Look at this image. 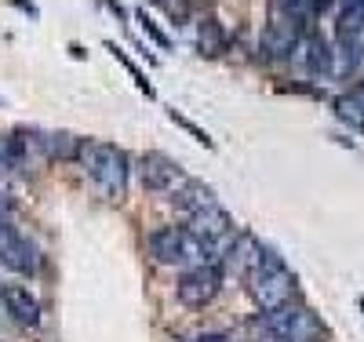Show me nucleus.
<instances>
[{"label":"nucleus","instance_id":"obj_1","mask_svg":"<svg viewBox=\"0 0 364 342\" xmlns=\"http://www.w3.org/2000/svg\"><path fill=\"white\" fill-rule=\"evenodd\" d=\"M248 281V295L255 299V306L262 309H281V306H288L291 302V295H295V277L288 273V266H284V259L273 252V247H266L262 252V262L245 277Z\"/></svg>","mask_w":364,"mask_h":342},{"label":"nucleus","instance_id":"obj_2","mask_svg":"<svg viewBox=\"0 0 364 342\" xmlns=\"http://www.w3.org/2000/svg\"><path fill=\"white\" fill-rule=\"evenodd\" d=\"M80 164L84 171L91 175V182L102 190V197L109 201H120L128 190V153L117 149L109 142H84V153H80Z\"/></svg>","mask_w":364,"mask_h":342},{"label":"nucleus","instance_id":"obj_3","mask_svg":"<svg viewBox=\"0 0 364 342\" xmlns=\"http://www.w3.org/2000/svg\"><path fill=\"white\" fill-rule=\"evenodd\" d=\"M255 331H262L273 342H317L321 338V321L314 309L306 306H281V309H266L255 321Z\"/></svg>","mask_w":364,"mask_h":342},{"label":"nucleus","instance_id":"obj_4","mask_svg":"<svg viewBox=\"0 0 364 342\" xmlns=\"http://www.w3.org/2000/svg\"><path fill=\"white\" fill-rule=\"evenodd\" d=\"M146 247L161 266H200L204 262V240L186 230V226H157L154 233L146 237Z\"/></svg>","mask_w":364,"mask_h":342},{"label":"nucleus","instance_id":"obj_5","mask_svg":"<svg viewBox=\"0 0 364 342\" xmlns=\"http://www.w3.org/2000/svg\"><path fill=\"white\" fill-rule=\"evenodd\" d=\"M219 288H223V266H215V262H200V266L182 269L178 284H175L178 302H186L193 309L197 306H208L211 299L219 295Z\"/></svg>","mask_w":364,"mask_h":342},{"label":"nucleus","instance_id":"obj_6","mask_svg":"<svg viewBox=\"0 0 364 342\" xmlns=\"http://www.w3.org/2000/svg\"><path fill=\"white\" fill-rule=\"evenodd\" d=\"M0 262H4L8 269H15V273L33 277L41 269V252H37V244L26 240L11 223H4L0 226Z\"/></svg>","mask_w":364,"mask_h":342},{"label":"nucleus","instance_id":"obj_7","mask_svg":"<svg viewBox=\"0 0 364 342\" xmlns=\"http://www.w3.org/2000/svg\"><path fill=\"white\" fill-rule=\"evenodd\" d=\"M139 168H142V186L154 190V193H171L175 197L182 186L190 182L186 175H182V168L171 157H164V153H142Z\"/></svg>","mask_w":364,"mask_h":342},{"label":"nucleus","instance_id":"obj_8","mask_svg":"<svg viewBox=\"0 0 364 342\" xmlns=\"http://www.w3.org/2000/svg\"><path fill=\"white\" fill-rule=\"evenodd\" d=\"M302 26L299 22H288V18H273L266 29H262V37H259V55L266 58H288V55H299L302 48Z\"/></svg>","mask_w":364,"mask_h":342},{"label":"nucleus","instance_id":"obj_9","mask_svg":"<svg viewBox=\"0 0 364 342\" xmlns=\"http://www.w3.org/2000/svg\"><path fill=\"white\" fill-rule=\"evenodd\" d=\"M299 58H302V66H306L314 77L336 73V48H331V41L321 37V33H306V37H302Z\"/></svg>","mask_w":364,"mask_h":342},{"label":"nucleus","instance_id":"obj_10","mask_svg":"<svg viewBox=\"0 0 364 342\" xmlns=\"http://www.w3.org/2000/svg\"><path fill=\"white\" fill-rule=\"evenodd\" d=\"M0 302H4V309L18 324H26V328L41 324V302H37V295H29V288H22V284L0 288Z\"/></svg>","mask_w":364,"mask_h":342},{"label":"nucleus","instance_id":"obj_11","mask_svg":"<svg viewBox=\"0 0 364 342\" xmlns=\"http://www.w3.org/2000/svg\"><path fill=\"white\" fill-rule=\"evenodd\" d=\"M48 161H80L84 153V139L70 135V132H48V135H33L29 139Z\"/></svg>","mask_w":364,"mask_h":342},{"label":"nucleus","instance_id":"obj_12","mask_svg":"<svg viewBox=\"0 0 364 342\" xmlns=\"http://www.w3.org/2000/svg\"><path fill=\"white\" fill-rule=\"evenodd\" d=\"M262 252H266V247H262L252 233H237L230 255H226V269H230L233 277H248V273L262 262Z\"/></svg>","mask_w":364,"mask_h":342},{"label":"nucleus","instance_id":"obj_13","mask_svg":"<svg viewBox=\"0 0 364 342\" xmlns=\"http://www.w3.org/2000/svg\"><path fill=\"white\" fill-rule=\"evenodd\" d=\"M190 230L200 237V240H219V237H230L233 233V219L223 204L208 208V211H197L190 219Z\"/></svg>","mask_w":364,"mask_h":342},{"label":"nucleus","instance_id":"obj_14","mask_svg":"<svg viewBox=\"0 0 364 342\" xmlns=\"http://www.w3.org/2000/svg\"><path fill=\"white\" fill-rule=\"evenodd\" d=\"M171 201H175V208H178L182 215H186V219H193L197 211H208V208H215V204H219V201H215V193H211L204 182H197V178H190V182H186V186H182V190L171 197Z\"/></svg>","mask_w":364,"mask_h":342},{"label":"nucleus","instance_id":"obj_15","mask_svg":"<svg viewBox=\"0 0 364 342\" xmlns=\"http://www.w3.org/2000/svg\"><path fill=\"white\" fill-rule=\"evenodd\" d=\"M197 44H200V51L204 55H223L226 51V29H223V22L215 18V15H208V18H200V26H197Z\"/></svg>","mask_w":364,"mask_h":342},{"label":"nucleus","instance_id":"obj_16","mask_svg":"<svg viewBox=\"0 0 364 342\" xmlns=\"http://www.w3.org/2000/svg\"><path fill=\"white\" fill-rule=\"evenodd\" d=\"M269 8L277 18H288V22H299L306 26L317 11H314V0H269Z\"/></svg>","mask_w":364,"mask_h":342},{"label":"nucleus","instance_id":"obj_17","mask_svg":"<svg viewBox=\"0 0 364 342\" xmlns=\"http://www.w3.org/2000/svg\"><path fill=\"white\" fill-rule=\"evenodd\" d=\"M26 161H29V139L22 135L0 139V168H26Z\"/></svg>","mask_w":364,"mask_h":342},{"label":"nucleus","instance_id":"obj_18","mask_svg":"<svg viewBox=\"0 0 364 342\" xmlns=\"http://www.w3.org/2000/svg\"><path fill=\"white\" fill-rule=\"evenodd\" d=\"M336 117L346 120L353 132H364V106H360L353 95H339V99H336Z\"/></svg>","mask_w":364,"mask_h":342},{"label":"nucleus","instance_id":"obj_19","mask_svg":"<svg viewBox=\"0 0 364 342\" xmlns=\"http://www.w3.org/2000/svg\"><path fill=\"white\" fill-rule=\"evenodd\" d=\"M106 51H109V55H113V58H117V62H124V70H128V73H132V77H135V84H139V87H142V91H146V95H154V87H149V80H146V73H142V70H139V66H135V62H132V58H128V51H120V48H117V44H106Z\"/></svg>","mask_w":364,"mask_h":342},{"label":"nucleus","instance_id":"obj_20","mask_svg":"<svg viewBox=\"0 0 364 342\" xmlns=\"http://www.w3.org/2000/svg\"><path fill=\"white\" fill-rule=\"evenodd\" d=\"M135 18H139V22H142V29H146V37H154V41H157V44H161V48H171V41H168V33H164V29H161V26H157V22H154V18H149V15H146V11H139V15H135Z\"/></svg>","mask_w":364,"mask_h":342},{"label":"nucleus","instance_id":"obj_21","mask_svg":"<svg viewBox=\"0 0 364 342\" xmlns=\"http://www.w3.org/2000/svg\"><path fill=\"white\" fill-rule=\"evenodd\" d=\"M171 120L178 124V128H186V132H190V135H193L197 142H204V146H211V139H208V132H200V128H197V124H193L190 117H182V113H175V109H171Z\"/></svg>","mask_w":364,"mask_h":342},{"label":"nucleus","instance_id":"obj_22","mask_svg":"<svg viewBox=\"0 0 364 342\" xmlns=\"http://www.w3.org/2000/svg\"><path fill=\"white\" fill-rule=\"evenodd\" d=\"M190 342H237L230 331H204V335H193Z\"/></svg>","mask_w":364,"mask_h":342},{"label":"nucleus","instance_id":"obj_23","mask_svg":"<svg viewBox=\"0 0 364 342\" xmlns=\"http://www.w3.org/2000/svg\"><path fill=\"white\" fill-rule=\"evenodd\" d=\"M331 4H336V0H314V11H317V15H321V11H328V8H331Z\"/></svg>","mask_w":364,"mask_h":342},{"label":"nucleus","instance_id":"obj_24","mask_svg":"<svg viewBox=\"0 0 364 342\" xmlns=\"http://www.w3.org/2000/svg\"><path fill=\"white\" fill-rule=\"evenodd\" d=\"M353 99L364 106V80H357V87H353Z\"/></svg>","mask_w":364,"mask_h":342},{"label":"nucleus","instance_id":"obj_25","mask_svg":"<svg viewBox=\"0 0 364 342\" xmlns=\"http://www.w3.org/2000/svg\"><path fill=\"white\" fill-rule=\"evenodd\" d=\"M4 223H8V201L0 197V226H4Z\"/></svg>","mask_w":364,"mask_h":342},{"label":"nucleus","instance_id":"obj_26","mask_svg":"<svg viewBox=\"0 0 364 342\" xmlns=\"http://www.w3.org/2000/svg\"><path fill=\"white\" fill-rule=\"evenodd\" d=\"M157 4H168V0H157Z\"/></svg>","mask_w":364,"mask_h":342},{"label":"nucleus","instance_id":"obj_27","mask_svg":"<svg viewBox=\"0 0 364 342\" xmlns=\"http://www.w3.org/2000/svg\"><path fill=\"white\" fill-rule=\"evenodd\" d=\"M360 306H364V299H360Z\"/></svg>","mask_w":364,"mask_h":342}]
</instances>
